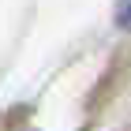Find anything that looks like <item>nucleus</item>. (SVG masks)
Instances as JSON below:
<instances>
[{"label": "nucleus", "mask_w": 131, "mask_h": 131, "mask_svg": "<svg viewBox=\"0 0 131 131\" xmlns=\"http://www.w3.org/2000/svg\"><path fill=\"white\" fill-rule=\"evenodd\" d=\"M116 23H120L124 30H131V0H120V8H116Z\"/></svg>", "instance_id": "1"}]
</instances>
